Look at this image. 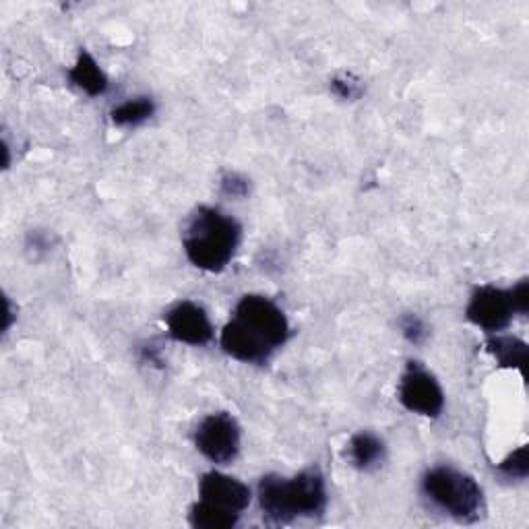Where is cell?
<instances>
[{
  "label": "cell",
  "mask_w": 529,
  "mask_h": 529,
  "mask_svg": "<svg viewBox=\"0 0 529 529\" xmlns=\"http://www.w3.org/2000/svg\"><path fill=\"white\" fill-rule=\"evenodd\" d=\"M197 451L215 465H230L242 449V432L236 418L228 412H213L195 428Z\"/></svg>",
  "instance_id": "cell-5"
},
{
  "label": "cell",
  "mask_w": 529,
  "mask_h": 529,
  "mask_svg": "<svg viewBox=\"0 0 529 529\" xmlns=\"http://www.w3.org/2000/svg\"><path fill=\"white\" fill-rule=\"evenodd\" d=\"M27 248L34 253H48L52 248V238L46 232L31 230L27 234Z\"/></svg>",
  "instance_id": "cell-20"
},
{
  "label": "cell",
  "mask_w": 529,
  "mask_h": 529,
  "mask_svg": "<svg viewBox=\"0 0 529 529\" xmlns=\"http://www.w3.org/2000/svg\"><path fill=\"white\" fill-rule=\"evenodd\" d=\"M240 240L242 226L236 217L211 205L197 207L182 232L186 259L207 273L224 271L232 263Z\"/></svg>",
  "instance_id": "cell-3"
},
{
  "label": "cell",
  "mask_w": 529,
  "mask_h": 529,
  "mask_svg": "<svg viewBox=\"0 0 529 529\" xmlns=\"http://www.w3.org/2000/svg\"><path fill=\"white\" fill-rule=\"evenodd\" d=\"M515 306L511 298V288H496V286H478L468 306H465V317L470 323L486 331L488 335L505 331L513 317Z\"/></svg>",
  "instance_id": "cell-7"
},
{
  "label": "cell",
  "mask_w": 529,
  "mask_h": 529,
  "mask_svg": "<svg viewBox=\"0 0 529 529\" xmlns=\"http://www.w3.org/2000/svg\"><path fill=\"white\" fill-rule=\"evenodd\" d=\"M199 499L242 515L253 501V492L238 478L222 472H207L199 480Z\"/></svg>",
  "instance_id": "cell-9"
},
{
  "label": "cell",
  "mask_w": 529,
  "mask_h": 529,
  "mask_svg": "<svg viewBox=\"0 0 529 529\" xmlns=\"http://www.w3.org/2000/svg\"><path fill=\"white\" fill-rule=\"evenodd\" d=\"M331 91L339 100H360L364 96V85L354 75H337L331 79Z\"/></svg>",
  "instance_id": "cell-17"
},
{
  "label": "cell",
  "mask_w": 529,
  "mask_h": 529,
  "mask_svg": "<svg viewBox=\"0 0 529 529\" xmlns=\"http://www.w3.org/2000/svg\"><path fill=\"white\" fill-rule=\"evenodd\" d=\"M220 186H222V193L232 199H244L251 195V180L238 172H226L220 180Z\"/></svg>",
  "instance_id": "cell-18"
},
{
  "label": "cell",
  "mask_w": 529,
  "mask_h": 529,
  "mask_svg": "<svg viewBox=\"0 0 529 529\" xmlns=\"http://www.w3.org/2000/svg\"><path fill=\"white\" fill-rule=\"evenodd\" d=\"M240 521L238 513L226 511L207 501H197L189 511V523L195 529H232Z\"/></svg>",
  "instance_id": "cell-14"
},
{
  "label": "cell",
  "mask_w": 529,
  "mask_h": 529,
  "mask_svg": "<svg viewBox=\"0 0 529 529\" xmlns=\"http://www.w3.org/2000/svg\"><path fill=\"white\" fill-rule=\"evenodd\" d=\"M496 474H499L507 482H521L529 476V453L527 447H519L509 457H505L499 465H496Z\"/></svg>",
  "instance_id": "cell-15"
},
{
  "label": "cell",
  "mask_w": 529,
  "mask_h": 529,
  "mask_svg": "<svg viewBox=\"0 0 529 529\" xmlns=\"http://www.w3.org/2000/svg\"><path fill=\"white\" fill-rule=\"evenodd\" d=\"M259 509L267 525H288L296 519L321 517L327 511V482L319 468H306L286 478L267 474L257 486Z\"/></svg>",
  "instance_id": "cell-2"
},
{
  "label": "cell",
  "mask_w": 529,
  "mask_h": 529,
  "mask_svg": "<svg viewBox=\"0 0 529 529\" xmlns=\"http://www.w3.org/2000/svg\"><path fill=\"white\" fill-rule=\"evenodd\" d=\"M397 399L408 412L424 418H439L445 410V391L439 379L420 362H408L403 370Z\"/></svg>",
  "instance_id": "cell-6"
},
{
  "label": "cell",
  "mask_w": 529,
  "mask_h": 529,
  "mask_svg": "<svg viewBox=\"0 0 529 529\" xmlns=\"http://www.w3.org/2000/svg\"><path fill=\"white\" fill-rule=\"evenodd\" d=\"M139 352H141L143 362H149V364H153V366H164V360H162V356H160V348H155L153 344H145Z\"/></svg>",
  "instance_id": "cell-21"
},
{
  "label": "cell",
  "mask_w": 529,
  "mask_h": 529,
  "mask_svg": "<svg viewBox=\"0 0 529 529\" xmlns=\"http://www.w3.org/2000/svg\"><path fill=\"white\" fill-rule=\"evenodd\" d=\"M399 329H401V335L406 337V341H408V344H412V346H424L426 341H428V337H430L428 325L416 313H406V315H403L399 319Z\"/></svg>",
  "instance_id": "cell-16"
},
{
  "label": "cell",
  "mask_w": 529,
  "mask_h": 529,
  "mask_svg": "<svg viewBox=\"0 0 529 529\" xmlns=\"http://www.w3.org/2000/svg\"><path fill=\"white\" fill-rule=\"evenodd\" d=\"M155 108L158 106H155L153 98L139 96V98H131L127 102L118 104L116 108H112L110 118L120 129H135L153 118Z\"/></svg>",
  "instance_id": "cell-13"
},
{
  "label": "cell",
  "mask_w": 529,
  "mask_h": 529,
  "mask_svg": "<svg viewBox=\"0 0 529 529\" xmlns=\"http://www.w3.org/2000/svg\"><path fill=\"white\" fill-rule=\"evenodd\" d=\"M164 323L168 335L178 344L201 348L213 339V323L207 310L193 300L176 302L164 315Z\"/></svg>",
  "instance_id": "cell-8"
},
{
  "label": "cell",
  "mask_w": 529,
  "mask_h": 529,
  "mask_svg": "<svg viewBox=\"0 0 529 529\" xmlns=\"http://www.w3.org/2000/svg\"><path fill=\"white\" fill-rule=\"evenodd\" d=\"M290 339V321L271 298L246 294L220 335L222 350L244 364H267Z\"/></svg>",
  "instance_id": "cell-1"
},
{
  "label": "cell",
  "mask_w": 529,
  "mask_h": 529,
  "mask_svg": "<svg viewBox=\"0 0 529 529\" xmlns=\"http://www.w3.org/2000/svg\"><path fill=\"white\" fill-rule=\"evenodd\" d=\"M69 79L77 89L87 93L89 98L104 96V93L110 89L108 75L102 71L98 60L93 58L87 50L79 52L75 65L69 69Z\"/></svg>",
  "instance_id": "cell-11"
},
{
  "label": "cell",
  "mask_w": 529,
  "mask_h": 529,
  "mask_svg": "<svg viewBox=\"0 0 529 529\" xmlns=\"http://www.w3.org/2000/svg\"><path fill=\"white\" fill-rule=\"evenodd\" d=\"M486 350L492 354L501 368H517L521 375H525L527 364V344L515 335L494 333L486 337Z\"/></svg>",
  "instance_id": "cell-12"
},
{
  "label": "cell",
  "mask_w": 529,
  "mask_h": 529,
  "mask_svg": "<svg viewBox=\"0 0 529 529\" xmlns=\"http://www.w3.org/2000/svg\"><path fill=\"white\" fill-rule=\"evenodd\" d=\"M424 499L459 523H476L486 513L484 490L468 472L453 465H434L420 482Z\"/></svg>",
  "instance_id": "cell-4"
},
{
  "label": "cell",
  "mask_w": 529,
  "mask_h": 529,
  "mask_svg": "<svg viewBox=\"0 0 529 529\" xmlns=\"http://www.w3.org/2000/svg\"><path fill=\"white\" fill-rule=\"evenodd\" d=\"M511 298H513L515 313L525 317L527 310H529V282H527V279H521V282H517L511 288Z\"/></svg>",
  "instance_id": "cell-19"
},
{
  "label": "cell",
  "mask_w": 529,
  "mask_h": 529,
  "mask_svg": "<svg viewBox=\"0 0 529 529\" xmlns=\"http://www.w3.org/2000/svg\"><path fill=\"white\" fill-rule=\"evenodd\" d=\"M346 457L358 472H372L383 465L387 457V445L379 434L370 430H360L350 439Z\"/></svg>",
  "instance_id": "cell-10"
}]
</instances>
